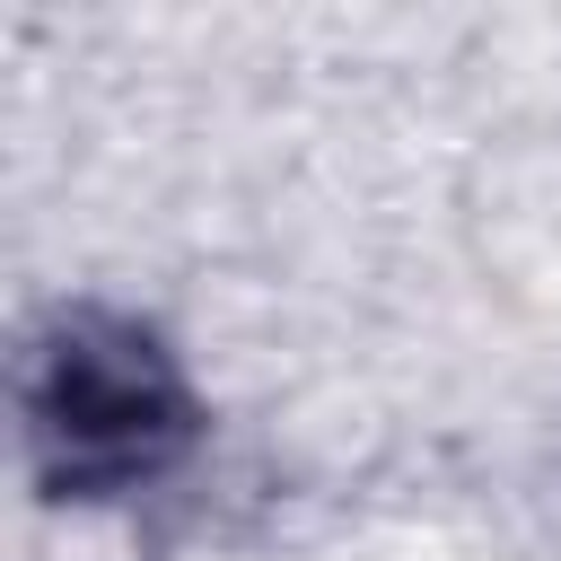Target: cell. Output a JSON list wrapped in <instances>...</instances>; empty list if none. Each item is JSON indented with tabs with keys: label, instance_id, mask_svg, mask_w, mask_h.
<instances>
[{
	"label": "cell",
	"instance_id": "6da1fadb",
	"mask_svg": "<svg viewBox=\"0 0 561 561\" xmlns=\"http://www.w3.org/2000/svg\"><path fill=\"white\" fill-rule=\"evenodd\" d=\"M26 438L53 491L114 500L193 447V386L131 316H61L26 368Z\"/></svg>",
	"mask_w": 561,
	"mask_h": 561
}]
</instances>
